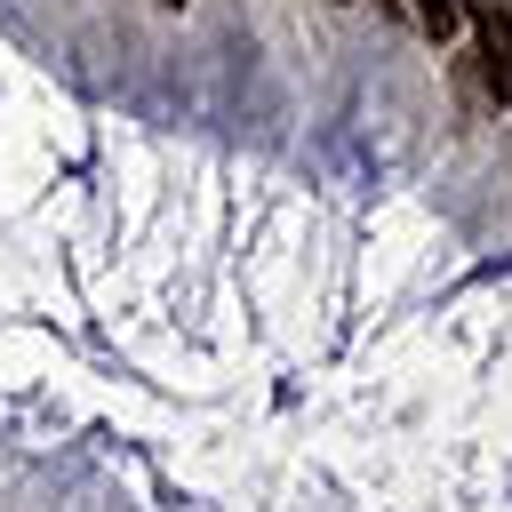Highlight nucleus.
<instances>
[{"mask_svg": "<svg viewBox=\"0 0 512 512\" xmlns=\"http://www.w3.org/2000/svg\"><path fill=\"white\" fill-rule=\"evenodd\" d=\"M336 8H352V0H336Z\"/></svg>", "mask_w": 512, "mask_h": 512, "instance_id": "obj_4", "label": "nucleus"}, {"mask_svg": "<svg viewBox=\"0 0 512 512\" xmlns=\"http://www.w3.org/2000/svg\"><path fill=\"white\" fill-rule=\"evenodd\" d=\"M160 8H184V0H160Z\"/></svg>", "mask_w": 512, "mask_h": 512, "instance_id": "obj_3", "label": "nucleus"}, {"mask_svg": "<svg viewBox=\"0 0 512 512\" xmlns=\"http://www.w3.org/2000/svg\"><path fill=\"white\" fill-rule=\"evenodd\" d=\"M464 24H472V56H480V72H488V96L512 104V16H504L496 0H480Z\"/></svg>", "mask_w": 512, "mask_h": 512, "instance_id": "obj_1", "label": "nucleus"}, {"mask_svg": "<svg viewBox=\"0 0 512 512\" xmlns=\"http://www.w3.org/2000/svg\"><path fill=\"white\" fill-rule=\"evenodd\" d=\"M400 8H408V16H416V32H424V40H440V48L464 32V8H456V0H400Z\"/></svg>", "mask_w": 512, "mask_h": 512, "instance_id": "obj_2", "label": "nucleus"}]
</instances>
